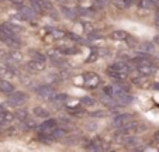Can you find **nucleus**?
Returning a JSON list of instances; mask_svg holds the SVG:
<instances>
[{
    "label": "nucleus",
    "mask_w": 159,
    "mask_h": 152,
    "mask_svg": "<svg viewBox=\"0 0 159 152\" xmlns=\"http://www.w3.org/2000/svg\"><path fill=\"white\" fill-rule=\"evenodd\" d=\"M129 121H132V116L131 114H118V116H116L114 118H113V127H116V128H120V127H123V125L128 124Z\"/></svg>",
    "instance_id": "423d86ee"
},
{
    "label": "nucleus",
    "mask_w": 159,
    "mask_h": 152,
    "mask_svg": "<svg viewBox=\"0 0 159 152\" xmlns=\"http://www.w3.org/2000/svg\"><path fill=\"white\" fill-rule=\"evenodd\" d=\"M68 113L73 114V116H79V114L84 113V107L83 106H73V107H68Z\"/></svg>",
    "instance_id": "393cba45"
},
{
    "label": "nucleus",
    "mask_w": 159,
    "mask_h": 152,
    "mask_svg": "<svg viewBox=\"0 0 159 152\" xmlns=\"http://www.w3.org/2000/svg\"><path fill=\"white\" fill-rule=\"evenodd\" d=\"M33 58L34 59H39V61H47V58H45V55H42L41 52H38V51H34L33 54Z\"/></svg>",
    "instance_id": "72a5a7b5"
},
{
    "label": "nucleus",
    "mask_w": 159,
    "mask_h": 152,
    "mask_svg": "<svg viewBox=\"0 0 159 152\" xmlns=\"http://www.w3.org/2000/svg\"><path fill=\"white\" fill-rule=\"evenodd\" d=\"M0 39H2V42H4L7 45H13V47L18 45V39L16 38V34L7 33V31L2 30V28H0Z\"/></svg>",
    "instance_id": "39448f33"
},
{
    "label": "nucleus",
    "mask_w": 159,
    "mask_h": 152,
    "mask_svg": "<svg viewBox=\"0 0 159 152\" xmlns=\"http://www.w3.org/2000/svg\"><path fill=\"white\" fill-rule=\"evenodd\" d=\"M23 122H24V127L27 130H34V128H37V122H35V120L34 118H30V117H25L24 120H23Z\"/></svg>",
    "instance_id": "5701e85b"
},
{
    "label": "nucleus",
    "mask_w": 159,
    "mask_h": 152,
    "mask_svg": "<svg viewBox=\"0 0 159 152\" xmlns=\"http://www.w3.org/2000/svg\"><path fill=\"white\" fill-rule=\"evenodd\" d=\"M155 25L156 27H159V14L155 16Z\"/></svg>",
    "instance_id": "58836bf2"
},
{
    "label": "nucleus",
    "mask_w": 159,
    "mask_h": 152,
    "mask_svg": "<svg viewBox=\"0 0 159 152\" xmlns=\"http://www.w3.org/2000/svg\"><path fill=\"white\" fill-rule=\"evenodd\" d=\"M27 68L31 72H42L45 69V61H39V59H31L27 63Z\"/></svg>",
    "instance_id": "1a4fd4ad"
},
{
    "label": "nucleus",
    "mask_w": 159,
    "mask_h": 152,
    "mask_svg": "<svg viewBox=\"0 0 159 152\" xmlns=\"http://www.w3.org/2000/svg\"><path fill=\"white\" fill-rule=\"evenodd\" d=\"M83 79H84V83H86V86H89V87H96L97 85L100 83L99 75L93 73V72H87V73H84Z\"/></svg>",
    "instance_id": "0eeeda50"
},
{
    "label": "nucleus",
    "mask_w": 159,
    "mask_h": 152,
    "mask_svg": "<svg viewBox=\"0 0 159 152\" xmlns=\"http://www.w3.org/2000/svg\"><path fill=\"white\" fill-rule=\"evenodd\" d=\"M61 12L63 13V16H65L66 18H70V20H73V18L76 17V14L73 13L72 9H68V7H62V9H61Z\"/></svg>",
    "instance_id": "a878e982"
},
{
    "label": "nucleus",
    "mask_w": 159,
    "mask_h": 152,
    "mask_svg": "<svg viewBox=\"0 0 159 152\" xmlns=\"http://www.w3.org/2000/svg\"><path fill=\"white\" fill-rule=\"evenodd\" d=\"M141 49L145 51V52H152V51H153V45L151 44V42H145V44L141 45Z\"/></svg>",
    "instance_id": "473e14b6"
},
{
    "label": "nucleus",
    "mask_w": 159,
    "mask_h": 152,
    "mask_svg": "<svg viewBox=\"0 0 159 152\" xmlns=\"http://www.w3.org/2000/svg\"><path fill=\"white\" fill-rule=\"evenodd\" d=\"M132 83L137 85V87H141V89H147L149 86V81H148V76H144V75L138 73L137 76L132 78Z\"/></svg>",
    "instance_id": "9d476101"
},
{
    "label": "nucleus",
    "mask_w": 159,
    "mask_h": 152,
    "mask_svg": "<svg viewBox=\"0 0 159 152\" xmlns=\"http://www.w3.org/2000/svg\"><path fill=\"white\" fill-rule=\"evenodd\" d=\"M13 3H16V4H21L23 3V0H11Z\"/></svg>",
    "instance_id": "ea45409f"
},
{
    "label": "nucleus",
    "mask_w": 159,
    "mask_h": 152,
    "mask_svg": "<svg viewBox=\"0 0 159 152\" xmlns=\"http://www.w3.org/2000/svg\"><path fill=\"white\" fill-rule=\"evenodd\" d=\"M153 41H155V42H156V44H159V37H156V38H155V39H153Z\"/></svg>",
    "instance_id": "37998d69"
},
{
    "label": "nucleus",
    "mask_w": 159,
    "mask_h": 152,
    "mask_svg": "<svg viewBox=\"0 0 159 152\" xmlns=\"http://www.w3.org/2000/svg\"><path fill=\"white\" fill-rule=\"evenodd\" d=\"M120 131L121 134H125V135H134L137 134V132H141L142 130H144V125L139 124V122H135V121H129L128 124L123 125V127H120Z\"/></svg>",
    "instance_id": "f257e3e1"
},
{
    "label": "nucleus",
    "mask_w": 159,
    "mask_h": 152,
    "mask_svg": "<svg viewBox=\"0 0 159 152\" xmlns=\"http://www.w3.org/2000/svg\"><path fill=\"white\" fill-rule=\"evenodd\" d=\"M23 61V54H21L20 51H11L9 54V59H7V62L9 63H18Z\"/></svg>",
    "instance_id": "f3484780"
},
{
    "label": "nucleus",
    "mask_w": 159,
    "mask_h": 152,
    "mask_svg": "<svg viewBox=\"0 0 159 152\" xmlns=\"http://www.w3.org/2000/svg\"><path fill=\"white\" fill-rule=\"evenodd\" d=\"M135 3H137V7L141 10H148L152 7L149 0H135Z\"/></svg>",
    "instance_id": "b1692460"
},
{
    "label": "nucleus",
    "mask_w": 159,
    "mask_h": 152,
    "mask_svg": "<svg viewBox=\"0 0 159 152\" xmlns=\"http://www.w3.org/2000/svg\"><path fill=\"white\" fill-rule=\"evenodd\" d=\"M27 116H28L27 110H23V108H20V110H17V111L14 113V117H16V118H18L20 121H23V120H24Z\"/></svg>",
    "instance_id": "cd10ccee"
},
{
    "label": "nucleus",
    "mask_w": 159,
    "mask_h": 152,
    "mask_svg": "<svg viewBox=\"0 0 159 152\" xmlns=\"http://www.w3.org/2000/svg\"><path fill=\"white\" fill-rule=\"evenodd\" d=\"M52 35H54V38H63L66 34L62 30H54L52 31Z\"/></svg>",
    "instance_id": "f704fd0d"
},
{
    "label": "nucleus",
    "mask_w": 159,
    "mask_h": 152,
    "mask_svg": "<svg viewBox=\"0 0 159 152\" xmlns=\"http://www.w3.org/2000/svg\"><path fill=\"white\" fill-rule=\"evenodd\" d=\"M30 3L35 13H45L47 10H51V4L48 0H30Z\"/></svg>",
    "instance_id": "20e7f679"
},
{
    "label": "nucleus",
    "mask_w": 159,
    "mask_h": 152,
    "mask_svg": "<svg viewBox=\"0 0 159 152\" xmlns=\"http://www.w3.org/2000/svg\"><path fill=\"white\" fill-rule=\"evenodd\" d=\"M152 86H153V89L159 90V83H153V85H152Z\"/></svg>",
    "instance_id": "79ce46f5"
},
{
    "label": "nucleus",
    "mask_w": 159,
    "mask_h": 152,
    "mask_svg": "<svg viewBox=\"0 0 159 152\" xmlns=\"http://www.w3.org/2000/svg\"><path fill=\"white\" fill-rule=\"evenodd\" d=\"M155 140L159 142V131H156V132H155Z\"/></svg>",
    "instance_id": "a19ab883"
},
{
    "label": "nucleus",
    "mask_w": 159,
    "mask_h": 152,
    "mask_svg": "<svg viewBox=\"0 0 159 152\" xmlns=\"http://www.w3.org/2000/svg\"><path fill=\"white\" fill-rule=\"evenodd\" d=\"M54 99H55V101H58V103H63V101L68 100V94H65V93L54 94Z\"/></svg>",
    "instance_id": "7c9ffc66"
},
{
    "label": "nucleus",
    "mask_w": 159,
    "mask_h": 152,
    "mask_svg": "<svg viewBox=\"0 0 159 152\" xmlns=\"http://www.w3.org/2000/svg\"><path fill=\"white\" fill-rule=\"evenodd\" d=\"M111 3L114 4L117 9H120V10H123V9H125V7H127L125 0H111Z\"/></svg>",
    "instance_id": "c85d7f7f"
},
{
    "label": "nucleus",
    "mask_w": 159,
    "mask_h": 152,
    "mask_svg": "<svg viewBox=\"0 0 159 152\" xmlns=\"http://www.w3.org/2000/svg\"><path fill=\"white\" fill-rule=\"evenodd\" d=\"M21 16H23L24 20H33L35 17V12H34V9H30V7H23L21 9Z\"/></svg>",
    "instance_id": "6ab92c4d"
},
{
    "label": "nucleus",
    "mask_w": 159,
    "mask_h": 152,
    "mask_svg": "<svg viewBox=\"0 0 159 152\" xmlns=\"http://www.w3.org/2000/svg\"><path fill=\"white\" fill-rule=\"evenodd\" d=\"M132 62L135 63V66H142V65H148V63H151L149 58L145 57V55H142V57H137L132 59Z\"/></svg>",
    "instance_id": "4be33fe9"
},
{
    "label": "nucleus",
    "mask_w": 159,
    "mask_h": 152,
    "mask_svg": "<svg viewBox=\"0 0 159 152\" xmlns=\"http://www.w3.org/2000/svg\"><path fill=\"white\" fill-rule=\"evenodd\" d=\"M65 134H66V132L63 131V130L57 128L54 132H52V134H49V135H51V138H52V140H61V138H62V137H65Z\"/></svg>",
    "instance_id": "bb28decb"
},
{
    "label": "nucleus",
    "mask_w": 159,
    "mask_h": 152,
    "mask_svg": "<svg viewBox=\"0 0 159 152\" xmlns=\"http://www.w3.org/2000/svg\"><path fill=\"white\" fill-rule=\"evenodd\" d=\"M13 118H14V116H13L10 111H0V125L3 127V125H7L10 124V122L13 121Z\"/></svg>",
    "instance_id": "2eb2a0df"
},
{
    "label": "nucleus",
    "mask_w": 159,
    "mask_h": 152,
    "mask_svg": "<svg viewBox=\"0 0 159 152\" xmlns=\"http://www.w3.org/2000/svg\"><path fill=\"white\" fill-rule=\"evenodd\" d=\"M103 35L100 33H96V31H92V33L89 34V39L90 41H97V39H102Z\"/></svg>",
    "instance_id": "2f4dec72"
},
{
    "label": "nucleus",
    "mask_w": 159,
    "mask_h": 152,
    "mask_svg": "<svg viewBox=\"0 0 159 152\" xmlns=\"http://www.w3.org/2000/svg\"><path fill=\"white\" fill-rule=\"evenodd\" d=\"M114 100L117 101V103H120V104H129L132 101V96H129L128 92H124V93H121V94H118Z\"/></svg>",
    "instance_id": "a211bd4d"
},
{
    "label": "nucleus",
    "mask_w": 159,
    "mask_h": 152,
    "mask_svg": "<svg viewBox=\"0 0 159 152\" xmlns=\"http://www.w3.org/2000/svg\"><path fill=\"white\" fill-rule=\"evenodd\" d=\"M58 128V122L57 120L54 118H48L47 121H44L41 125H39V131H41V134H52V132L55 131V130Z\"/></svg>",
    "instance_id": "7ed1b4c3"
},
{
    "label": "nucleus",
    "mask_w": 159,
    "mask_h": 152,
    "mask_svg": "<svg viewBox=\"0 0 159 152\" xmlns=\"http://www.w3.org/2000/svg\"><path fill=\"white\" fill-rule=\"evenodd\" d=\"M34 114L37 117H39V118H48L49 117V111L44 107H35L34 108Z\"/></svg>",
    "instance_id": "412c9836"
},
{
    "label": "nucleus",
    "mask_w": 159,
    "mask_h": 152,
    "mask_svg": "<svg viewBox=\"0 0 159 152\" xmlns=\"http://www.w3.org/2000/svg\"><path fill=\"white\" fill-rule=\"evenodd\" d=\"M107 2L108 0H96V6L99 7V9H103V6H104Z\"/></svg>",
    "instance_id": "e433bc0d"
},
{
    "label": "nucleus",
    "mask_w": 159,
    "mask_h": 152,
    "mask_svg": "<svg viewBox=\"0 0 159 152\" xmlns=\"http://www.w3.org/2000/svg\"><path fill=\"white\" fill-rule=\"evenodd\" d=\"M94 103H96V101H94L92 97H87V96L82 99V106H86V107H90V106H93Z\"/></svg>",
    "instance_id": "c756f323"
},
{
    "label": "nucleus",
    "mask_w": 159,
    "mask_h": 152,
    "mask_svg": "<svg viewBox=\"0 0 159 152\" xmlns=\"http://www.w3.org/2000/svg\"><path fill=\"white\" fill-rule=\"evenodd\" d=\"M106 73H107V76L108 78H111V79H114L116 82H118V81H124V79L127 78V75L125 73H121V72H117L116 69H113L111 66H108L107 68V71H106Z\"/></svg>",
    "instance_id": "9b49d317"
},
{
    "label": "nucleus",
    "mask_w": 159,
    "mask_h": 152,
    "mask_svg": "<svg viewBox=\"0 0 159 152\" xmlns=\"http://www.w3.org/2000/svg\"><path fill=\"white\" fill-rule=\"evenodd\" d=\"M97 58H99V55H97V52H93V54H92V55H90V57L86 59V62H94V61H96Z\"/></svg>",
    "instance_id": "c9c22d12"
},
{
    "label": "nucleus",
    "mask_w": 159,
    "mask_h": 152,
    "mask_svg": "<svg viewBox=\"0 0 159 152\" xmlns=\"http://www.w3.org/2000/svg\"><path fill=\"white\" fill-rule=\"evenodd\" d=\"M0 92L4 93V94H10V93L14 92V86L6 79H0Z\"/></svg>",
    "instance_id": "ddd939ff"
},
{
    "label": "nucleus",
    "mask_w": 159,
    "mask_h": 152,
    "mask_svg": "<svg viewBox=\"0 0 159 152\" xmlns=\"http://www.w3.org/2000/svg\"><path fill=\"white\" fill-rule=\"evenodd\" d=\"M137 71H138V73L144 75V76H151V75L155 73V66L152 63H148V65L137 66Z\"/></svg>",
    "instance_id": "f8f14e48"
},
{
    "label": "nucleus",
    "mask_w": 159,
    "mask_h": 152,
    "mask_svg": "<svg viewBox=\"0 0 159 152\" xmlns=\"http://www.w3.org/2000/svg\"><path fill=\"white\" fill-rule=\"evenodd\" d=\"M28 100V94L24 92H13L10 93V99H9V104L11 106H20L23 103Z\"/></svg>",
    "instance_id": "f03ea898"
},
{
    "label": "nucleus",
    "mask_w": 159,
    "mask_h": 152,
    "mask_svg": "<svg viewBox=\"0 0 159 152\" xmlns=\"http://www.w3.org/2000/svg\"><path fill=\"white\" fill-rule=\"evenodd\" d=\"M153 7H159V0H149Z\"/></svg>",
    "instance_id": "4c0bfd02"
},
{
    "label": "nucleus",
    "mask_w": 159,
    "mask_h": 152,
    "mask_svg": "<svg viewBox=\"0 0 159 152\" xmlns=\"http://www.w3.org/2000/svg\"><path fill=\"white\" fill-rule=\"evenodd\" d=\"M0 76L2 78H13L14 76V69L11 68L10 65H6V63H3V65H0Z\"/></svg>",
    "instance_id": "4468645a"
},
{
    "label": "nucleus",
    "mask_w": 159,
    "mask_h": 152,
    "mask_svg": "<svg viewBox=\"0 0 159 152\" xmlns=\"http://www.w3.org/2000/svg\"><path fill=\"white\" fill-rule=\"evenodd\" d=\"M111 38L116 39V41H125V39L128 38V34L123 30H117V31H114V33L111 34Z\"/></svg>",
    "instance_id": "aec40b11"
},
{
    "label": "nucleus",
    "mask_w": 159,
    "mask_h": 152,
    "mask_svg": "<svg viewBox=\"0 0 159 152\" xmlns=\"http://www.w3.org/2000/svg\"><path fill=\"white\" fill-rule=\"evenodd\" d=\"M37 94H38L41 99H44V100H49V99L54 97L55 90L52 89L51 86H41L37 89Z\"/></svg>",
    "instance_id": "6e6552de"
},
{
    "label": "nucleus",
    "mask_w": 159,
    "mask_h": 152,
    "mask_svg": "<svg viewBox=\"0 0 159 152\" xmlns=\"http://www.w3.org/2000/svg\"><path fill=\"white\" fill-rule=\"evenodd\" d=\"M111 68L116 69L117 72L125 73V75L131 72V68H129V65H128V63H125V62H116V63H113V65H111Z\"/></svg>",
    "instance_id": "dca6fc26"
}]
</instances>
